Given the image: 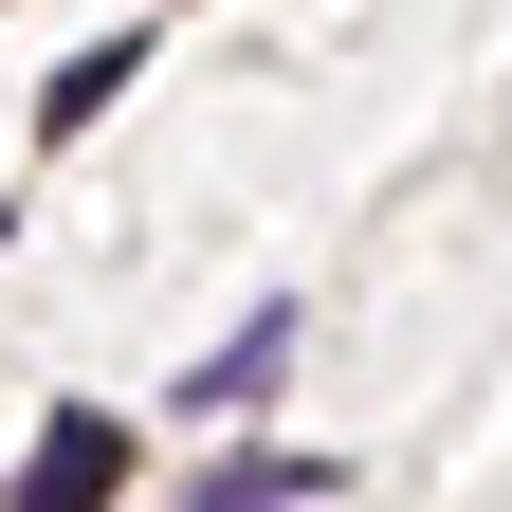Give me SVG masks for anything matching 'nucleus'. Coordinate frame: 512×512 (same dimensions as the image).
Listing matches in <instances>:
<instances>
[{
    "label": "nucleus",
    "instance_id": "nucleus-1",
    "mask_svg": "<svg viewBox=\"0 0 512 512\" xmlns=\"http://www.w3.org/2000/svg\"><path fill=\"white\" fill-rule=\"evenodd\" d=\"M110 494H128V421L110 403H55L37 458H19V512H110Z\"/></svg>",
    "mask_w": 512,
    "mask_h": 512
},
{
    "label": "nucleus",
    "instance_id": "nucleus-2",
    "mask_svg": "<svg viewBox=\"0 0 512 512\" xmlns=\"http://www.w3.org/2000/svg\"><path fill=\"white\" fill-rule=\"evenodd\" d=\"M275 366H293V311H275V293H256V311H238V330H220L202 366H183V403H275Z\"/></svg>",
    "mask_w": 512,
    "mask_h": 512
},
{
    "label": "nucleus",
    "instance_id": "nucleus-3",
    "mask_svg": "<svg viewBox=\"0 0 512 512\" xmlns=\"http://www.w3.org/2000/svg\"><path fill=\"white\" fill-rule=\"evenodd\" d=\"M128 74H147V37H92V55H74V74H55V92H37V147H74V128H92V110L128 92Z\"/></svg>",
    "mask_w": 512,
    "mask_h": 512
},
{
    "label": "nucleus",
    "instance_id": "nucleus-4",
    "mask_svg": "<svg viewBox=\"0 0 512 512\" xmlns=\"http://www.w3.org/2000/svg\"><path fill=\"white\" fill-rule=\"evenodd\" d=\"M293 494H330V458H238V476H202V512H293Z\"/></svg>",
    "mask_w": 512,
    "mask_h": 512
}]
</instances>
